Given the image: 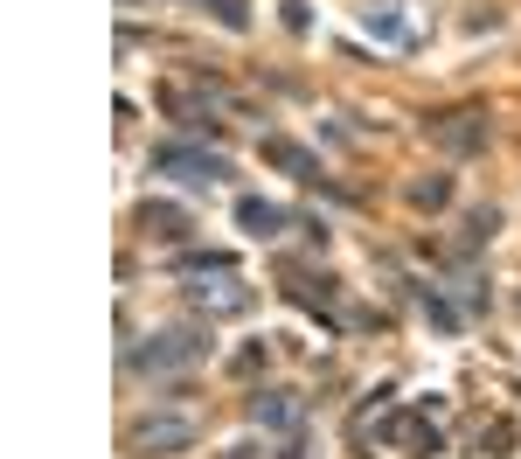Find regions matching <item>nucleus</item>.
<instances>
[{"instance_id":"obj_1","label":"nucleus","mask_w":521,"mask_h":459,"mask_svg":"<svg viewBox=\"0 0 521 459\" xmlns=\"http://www.w3.org/2000/svg\"><path fill=\"white\" fill-rule=\"evenodd\" d=\"M195 355H209V341H202L195 327H167V334H153V341L132 355V369H181V362H195Z\"/></svg>"},{"instance_id":"obj_2","label":"nucleus","mask_w":521,"mask_h":459,"mask_svg":"<svg viewBox=\"0 0 521 459\" xmlns=\"http://www.w3.org/2000/svg\"><path fill=\"white\" fill-rule=\"evenodd\" d=\"M431 140L445 153H480L487 147V112H445V119H431Z\"/></svg>"},{"instance_id":"obj_3","label":"nucleus","mask_w":521,"mask_h":459,"mask_svg":"<svg viewBox=\"0 0 521 459\" xmlns=\"http://www.w3.org/2000/svg\"><path fill=\"white\" fill-rule=\"evenodd\" d=\"M153 167H160V174H188V181H216V174H230L216 153H195V147H160L153 153Z\"/></svg>"},{"instance_id":"obj_4","label":"nucleus","mask_w":521,"mask_h":459,"mask_svg":"<svg viewBox=\"0 0 521 459\" xmlns=\"http://www.w3.org/2000/svg\"><path fill=\"white\" fill-rule=\"evenodd\" d=\"M362 28L369 35H383L396 49H410L417 35H410V21H403V0H362Z\"/></svg>"},{"instance_id":"obj_5","label":"nucleus","mask_w":521,"mask_h":459,"mask_svg":"<svg viewBox=\"0 0 521 459\" xmlns=\"http://www.w3.org/2000/svg\"><path fill=\"white\" fill-rule=\"evenodd\" d=\"M188 439H195L188 418H146V425H132V446H139V453H146V446H153V453H174V446H188Z\"/></svg>"},{"instance_id":"obj_6","label":"nucleus","mask_w":521,"mask_h":459,"mask_svg":"<svg viewBox=\"0 0 521 459\" xmlns=\"http://www.w3.org/2000/svg\"><path fill=\"white\" fill-rule=\"evenodd\" d=\"M195 306H202V313H251V286L223 272L216 286H195Z\"/></svg>"},{"instance_id":"obj_7","label":"nucleus","mask_w":521,"mask_h":459,"mask_svg":"<svg viewBox=\"0 0 521 459\" xmlns=\"http://www.w3.org/2000/svg\"><path fill=\"white\" fill-rule=\"evenodd\" d=\"M237 223H244L251 237H278V230H285V209L264 202V195H244V202H237Z\"/></svg>"},{"instance_id":"obj_8","label":"nucleus","mask_w":521,"mask_h":459,"mask_svg":"<svg viewBox=\"0 0 521 459\" xmlns=\"http://www.w3.org/2000/svg\"><path fill=\"white\" fill-rule=\"evenodd\" d=\"M251 418H258V425H292L299 404H292V390H258V397H251Z\"/></svg>"},{"instance_id":"obj_9","label":"nucleus","mask_w":521,"mask_h":459,"mask_svg":"<svg viewBox=\"0 0 521 459\" xmlns=\"http://www.w3.org/2000/svg\"><path fill=\"white\" fill-rule=\"evenodd\" d=\"M264 160H278V167H292L299 181H320V160L306 147H292V140H264Z\"/></svg>"},{"instance_id":"obj_10","label":"nucleus","mask_w":521,"mask_h":459,"mask_svg":"<svg viewBox=\"0 0 521 459\" xmlns=\"http://www.w3.org/2000/svg\"><path fill=\"white\" fill-rule=\"evenodd\" d=\"M139 223H146L153 237H167V244H181V237H188V216H181V209H167V202H146V209H139Z\"/></svg>"},{"instance_id":"obj_11","label":"nucleus","mask_w":521,"mask_h":459,"mask_svg":"<svg viewBox=\"0 0 521 459\" xmlns=\"http://www.w3.org/2000/svg\"><path fill=\"white\" fill-rule=\"evenodd\" d=\"M202 7H209L230 35H244V28H251V7H244V0H202Z\"/></svg>"},{"instance_id":"obj_12","label":"nucleus","mask_w":521,"mask_h":459,"mask_svg":"<svg viewBox=\"0 0 521 459\" xmlns=\"http://www.w3.org/2000/svg\"><path fill=\"white\" fill-rule=\"evenodd\" d=\"M445 195H452V181H445V174H431V181H410V202H417V209H438Z\"/></svg>"}]
</instances>
